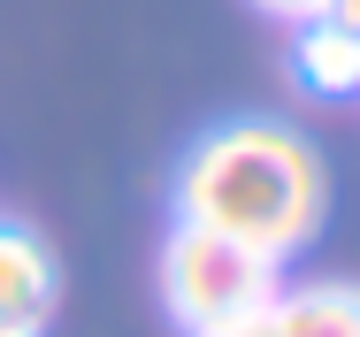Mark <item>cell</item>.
I'll return each instance as SVG.
<instances>
[{
  "label": "cell",
  "instance_id": "obj_9",
  "mask_svg": "<svg viewBox=\"0 0 360 337\" xmlns=\"http://www.w3.org/2000/svg\"><path fill=\"white\" fill-rule=\"evenodd\" d=\"M46 322H15V314H0V337H39Z\"/></svg>",
  "mask_w": 360,
  "mask_h": 337
},
{
  "label": "cell",
  "instance_id": "obj_3",
  "mask_svg": "<svg viewBox=\"0 0 360 337\" xmlns=\"http://www.w3.org/2000/svg\"><path fill=\"white\" fill-rule=\"evenodd\" d=\"M54 299H62V269H54L46 238L23 230V222H0V314H15V322H46Z\"/></svg>",
  "mask_w": 360,
  "mask_h": 337
},
{
  "label": "cell",
  "instance_id": "obj_7",
  "mask_svg": "<svg viewBox=\"0 0 360 337\" xmlns=\"http://www.w3.org/2000/svg\"><path fill=\"white\" fill-rule=\"evenodd\" d=\"M200 337H276V330H269V307H261V314H238V322H215V330H200Z\"/></svg>",
  "mask_w": 360,
  "mask_h": 337
},
{
  "label": "cell",
  "instance_id": "obj_6",
  "mask_svg": "<svg viewBox=\"0 0 360 337\" xmlns=\"http://www.w3.org/2000/svg\"><path fill=\"white\" fill-rule=\"evenodd\" d=\"M253 8H269L276 23H314V15H330V0H253Z\"/></svg>",
  "mask_w": 360,
  "mask_h": 337
},
{
  "label": "cell",
  "instance_id": "obj_4",
  "mask_svg": "<svg viewBox=\"0 0 360 337\" xmlns=\"http://www.w3.org/2000/svg\"><path fill=\"white\" fill-rule=\"evenodd\" d=\"M291 77L314 100H353L360 92V31H345L338 15L291 23Z\"/></svg>",
  "mask_w": 360,
  "mask_h": 337
},
{
  "label": "cell",
  "instance_id": "obj_5",
  "mask_svg": "<svg viewBox=\"0 0 360 337\" xmlns=\"http://www.w3.org/2000/svg\"><path fill=\"white\" fill-rule=\"evenodd\" d=\"M276 337H360V284H299L269 299Z\"/></svg>",
  "mask_w": 360,
  "mask_h": 337
},
{
  "label": "cell",
  "instance_id": "obj_2",
  "mask_svg": "<svg viewBox=\"0 0 360 337\" xmlns=\"http://www.w3.org/2000/svg\"><path fill=\"white\" fill-rule=\"evenodd\" d=\"M276 261H261L253 246L222 238V230H200V222H176L161 238V307L184 337L215 330V322H238V314H261L276 299Z\"/></svg>",
  "mask_w": 360,
  "mask_h": 337
},
{
  "label": "cell",
  "instance_id": "obj_8",
  "mask_svg": "<svg viewBox=\"0 0 360 337\" xmlns=\"http://www.w3.org/2000/svg\"><path fill=\"white\" fill-rule=\"evenodd\" d=\"M330 15H338L345 31H360V0H330Z\"/></svg>",
  "mask_w": 360,
  "mask_h": 337
},
{
  "label": "cell",
  "instance_id": "obj_1",
  "mask_svg": "<svg viewBox=\"0 0 360 337\" xmlns=\"http://www.w3.org/2000/svg\"><path fill=\"white\" fill-rule=\"evenodd\" d=\"M322 215H330V169H322V153L291 123H269V115L215 123L184 153V169H176V222L222 230V238L253 246L276 269L314 246Z\"/></svg>",
  "mask_w": 360,
  "mask_h": 337
}]
</instances>
